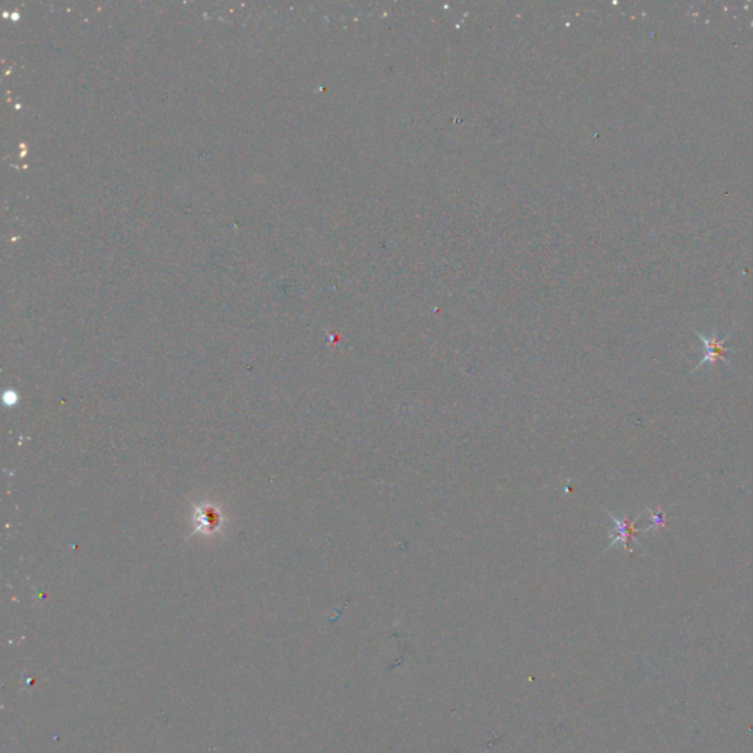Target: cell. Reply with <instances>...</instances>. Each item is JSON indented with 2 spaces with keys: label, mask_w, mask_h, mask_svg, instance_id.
<instances>
[{
  "label": "cell",
  "mask_w": 753,
  "mask_h": 753,
  "mask_svg": "<svg viewBox=\"0 0 753 753\" xmlns=\"http://www.w3.org/2000/svg\"><path fill=\"white\" fill-rule=\"evenodd\" d=\"M646 512H648V515H649L650 524L648 525L646 529H643L641 533L653 531V533L656 534L659 530H662V529L666 527V515H665V512L662 511L661 506H658V509H656V511H652L650 508H646Z\"/></svg>",
  "instance_id": "cell-4"
},
{
  "label": "cell",
  "mask_w": 753,
  "mask_h": 753,
  "mask_svg": "<svg viewBox=\"0 0 753 753\" xmlns=\"http://www.w3.org/2000/svg\"><path fill=\"white\" fill-rule=\"evenodd\" d=\"M695 333L698 334V337L700 339V342L703 344V356H702V361L691 369L689 375H693L698 371L699 368H702L705 365L714 366L718 362H724L728 368H733L730 357L736 351H730L725 346V343L732 339V334H730V336L724 337V339H718V336H716L715 331L712 333V336H705V334H702L700 331H695Z\"/></svg>",
  "instance_id": "cell-2"
},
{
  "label": "cell",
  "mask_w": 753,
  "mask_h": 753,
  "mask_svg": "<svg viewBox=\"0 0 753 753\" xmlns=\"http://www.w3.org/2000/svg\"><path fill=\"white\" fill-rule=\"evenodd\" d=\"M605 512H606V515L611 518L612 522H614V529L609 531V537H611L612 540H611V543H609V546L605 549V552L609 551V549H612L617 544H623L628 553H632L631 543H635L637 547H641L644 551L643 544L637 539V533L639 531L641 533V530L636 529V524L641 518V513H637L635 518H630L628 515H624L623 518H618L617 515H614L611 511L605 509ZM644 552H646V551H644Z\"/></svg>",
  "instance_id": "cell-1"
},
{
  "label": "cell",
  "mask_w": 753,
  "mask_h": 753,
  "mask_svg": "<svg viewBox=\"0 0 753 753\" xmlns=\"http://www.w3.org/2000/svg\"><path fill=\"white\" fill-rule=\"evenodd\" d=\"M197 527L200 531H215L220 527V513L213 508H202L197 512Z\"/></svg>",
  "instance_id": "cell-3"
}]
</instances>
